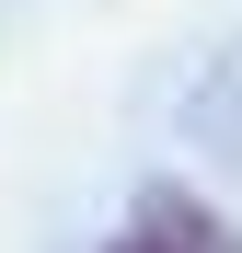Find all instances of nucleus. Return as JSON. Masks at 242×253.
Listing matches in <instances>:
<instances>
[{"mask_svg": "<svg viewBox=\"0 0 242 253\" xmlns=\"http://www.w3.org/2000/svg\"><path fill=\"white\" fill-rule=\"evenodd\" d=\"M104 253H242V230L219 219L208 196H185V184H150L127 207V230H115Z\"/></svg>", "mask_w": 242, "mask_h": 253, "instance_id": "f257e3e1", "label": "nucleus"}]
</instances>
